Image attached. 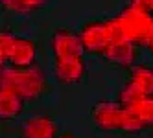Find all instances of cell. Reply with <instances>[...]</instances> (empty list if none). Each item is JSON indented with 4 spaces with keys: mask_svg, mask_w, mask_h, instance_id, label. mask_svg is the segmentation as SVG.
Wrapping results in <instances>:
<instances>
[{
    "mask_svg": "<svg viewBox=\"0 0 153 138\" xmlns=\"http://www.w3.org/2000/svg\"><path fill=\"white\" fill-rule=\"evenodd\" d=\"M148 50L153 54V35H151V39H149V42H148Z\"/></svg>",
    "mask_w": 153,
    "mask_h": 138,
    "instance_id": "9a60e30c",
    "label": "cell"
},
{
    "mask_svg": "<svg viewBox=\"0 0 153 138\" xmlns=\"http://www.w3.org/2000/svg\"><path fill=\"white\" fill-rule=\"evenodd\" d=\"M120 35H124L135 46H148L153 35V15L138 0L129 2L111 18Z\"/></svg>",
    "mask_w": 153,
    "mask_h": 138,
    "instance_id": "7a4b0ae2",
    "label": "cell"
},
{
    "mask_svg": "<svg viewBox=\"0 0 153 138\" xmlns=\"http://www.w3.org/2000/svg\"><path fill=\"white\" fill-rule=\"evenodd\" d=\"M91 116L102 131H120V133H127V134L140 133L138 125L133 122L126 105H122L118 100L96 101L91 109Z\"/></svg>",
    "mask_w": 153,
    "mask_h": 138,
    "instance_id": "277c9868",
    "label": "cell"
},
{
    "mask_svg": "<svg viewBox=\"0 0 153 138\" xmlns=\"http://www.w3.org/2000/svg\"><path fill=\"white\" fill-rule=\"evenodd\" d=\"M144 96H153V68L148 65H135L129 68V77L118 94V101L127 105Z\"/></svg>",
    "mask_w": 153,
    "mask_h": 138,
    "instance_id": "52a82bcc",
    "label": "cell"
},
{
    "mask_svg": "<svg viewBox=\"0 0 153 138\" xmlns=\"http://www.w3.org/2000/svg\"><path fill=\"white\" fill-rule=\"evenodd\" d=\"M138 46H135L133 42H129L124 35H118L114 37V41L111 42V46L105 50V54L102 55L105 61L113 63V65H118L122 68H131L137 65V57H138V52H137Z\"/></svg>",
    "mask_w": 153,
    "mask_h": 138,
    "instance_id": "ba28073f",
    "label": "cell"
},
{
    "mask_svg": "<svg viewBox=\"0 0 153 138\" xmlns=\"http://www.w3.org/2000/svg\"><path fill=\"white\" fill-rule=\"evenodd\" d=\"M2 83L9 85L26 101H35L46 90V74L39 65L24 68L2 66Z\"/></svg>",
    "mask_w": 153,
    "mask_h": 138,
    "instance_id": "3957f363",
    "label": "cell"
},
{
    "mask_svg": "<svg viewBox=\"0 0 153 138\" xmlns=\"http://www.w3.org/2000/svg\"><path fill=\"white\" fill-rule=\"evenodd\" d=\"M0 59L2 66H33L37 65V46L28 37L11 33L9 30H2L0 33Z\"/></svg>",
    "mask_w": 153,
    "mask_h": 138,
    "instance_id": "5b68a950",
    "label": "cell"
},
{
    "mask_svg": "<svg viewBox=\"0 0 153 138\" xmlns=\"http://www.w3.org/2000/svg\"><path fill=\"white\" fill-rule=\"evenodd\" d=\"M57 136H59L57 123L46 114L28 118L20 125L19 133V138H57Z\"/></svg>",
    "mask_w": 153,
    "mask_h": 138,
    "instance_id": "9c48e42d",
    "label": "cell"
},
{
    "mask_svg": "<svg viewBox=\"0 0 153 138\" xmlns=\"http://www.w3.org/2000/svg\"><path fill=\"white\" fill-rule=\"evenodd\" d=\"M50 48L53 55V76L61 85H78L85 77L87 63L79 33L59 28L52 33Z\"/></svg>",
    "mask_w": 153,
    "mask_h": 138,
    "instance_id": "6da1fadb",
    "label": "cell"
},
{
    "mask_svg": "<svg viewBox=\"0 0 153 138\" xmlns=\"http://www.w3.org/2000/svg\"><path fill=\"white\" fill-rule=\"evenodd\" d=\"M138 2H140V4L144 6V7L148 9V11L153 15V0H138Z\"/></svg>",
    "mask_w": 153,
    "mask_h": 138,
    "instance_id": "4fadbf2b",
    "label": "cell"
},
{
    "mask_svg": "<svg viewBox=\"0 0 153 138\" xmlns=\"http://www.w3.org/2000/svg\"><path fill=\"white\" fill-rule=\"evenodd\" d=\"M126 109L131 114L133 122L138 125L140 133L146 129H153V96H144L133 103H127Z\"/></svg>",
    "mask_w": 153,
    "mask_h": 138,
    "instance_id": "8fae6325",
    "label": "cell"
},
{
    "mask_svg": "<svg viewBox=\"0 0 153 138\" xmlns=\"http://www.w3.org/2000/svg\"><path fill=\"white\" fill-rule=\"evenodd\" d=\"M79 39L81 44L85 48V54H92V55H103L105 50L111 46V42L118 35V30L113 24V20H92L87 22L79 31Z\"/></svg>",
    "mask_w": 153,
    "mask_h": 138,
    "instance_id": "8992f818",
    "label": "cell"
},
{
    "mask_svg": "<svg viewBox=\"0 0 153 138\" xmlns=\"http://www.w3.org/2000/svg\"><path fill=\"white\" fill-rule=\"evenodd\" d=\"M24 107H26V100L19 92H15L9 85L2 83V87H0V120L9 122L19 118L24 112Z\"/></svg>",
    "mask_w": 153,
    "mask_h": 138,
    "instance_id": "30bf717a",
    "label": "cell"
},
{
    "mask_svg": "<svg viewBox=\"0 0 153 138\" xmlns=\"http://www.w3.org/2000/svg\"><path fill=\"white\" fill-rule=\"evenodd\" d=\"M57 138H78V136H74V134H70V133H65V134H59Z\"/></svg>",
    "mask_w": 153,
    "mask_h": 138,
    "instance_id": "5bb4252c",
    "label": "cell"
},
{
    "mask_svg": "<svg viewBox=\"0 0 153 138\" xmlns=\"http://www.w3.org/2000/svg\"><path fill=\"white\" fill-rule=\"evenodd\" d=\"M50 0H2L4 9L11 13H20V15H30L42 9Z\"/></svg>",
    "mask_w": 153,
    "mask_h": 138,
    "instance_id": "7c38bea8",
    "label": "cell"
}]
</instances>
